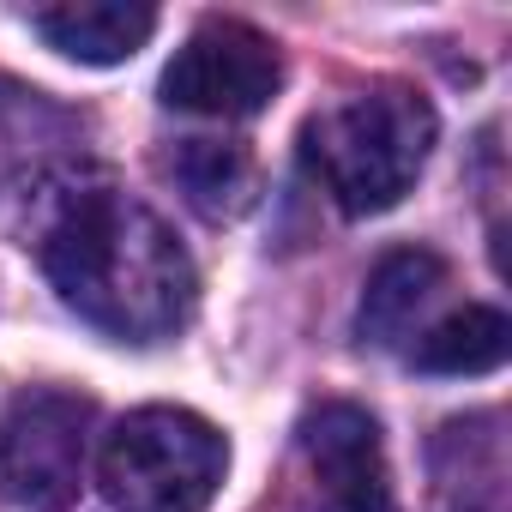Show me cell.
Segmentation results:
<instances>
[{
    "label": "cell",
    "instance_id": "cell-6",
    "mask_svg": "<svg viewBox=\"0 0 512 512\" xmlns=\"http://www.w3.org/2000/svg\"><path fill=\"white\" fill-rule=\"evenodd\" d=\"M320 512H398L392 506V476L380 452V428L356 404H320L296 428Z\"/></svg>",
    "mask_w": 512,
    "mask_h": 512
},
{
    "label": "cell",
    "instance_id": "cell-2",
    "mask_svg": "<svg viewBox=\"0 0 512 512\" xmlns=\"http://www.w3.org/2000/svg\"><path fill=\"white\" fill-rule=\"evenodd\" d=\"M434 133H440L434 103L416 85L386 79V85H368L350 103L314 115L302 127V157L338 211L374 217V211H392L416 187V175L434 151Z\"/></svg>",
    "mask_w": 512,
    "mask_h": 512
},
{
    "label": "cell",
    "instance_id": "cell-9",
    "mask_svg": "<svg viewBox=\"0 0 512 512\" xmlns=\"http://www.w3.org/2000/svg\"><path fill=\"white\" fill-rule=\"evenodd\" d=\"M151 31H157V13L139 7V0H67V7L37 13V37L85 67L133 61L151 43Z\"/></svg>",
    "mask_w": 512,
    "mask_h": 512
},
{
    "label": "cell",
    "instance_id": "cell-3",
    "mask_svg": "<svg viewBox=\"0 0 512 512\" xmlns=\"http://www.w3.org/2000/svg\"><path fill=\"white\" fill-rule=\"evenodd\" d=\"M223 464H229V446L205 416L151 404L115 422V434L103 440L97 476L115 512H205L223 482Z\"/></svg>",
    "mask_w": 512,
    "mask_h": 512
},
{
    "label": "cell",
    "instance_id": "cell-8",
    "mask_svg": "<svg viewBox=\"0 0 512 512\" xmlns=\"http://www.w3.org/2000/svg\"><path fill=\"white\" fill-rule=\"evenodd\" d=\"M434 500L440 512H506V446L500 416L446 422L434 440Z\"/></svg>",
    "mask_w": 512,
    "mask_h": 512
},
{
    "label": "cell",
    "instance_id": "cell-5",
    "mask_svg": "<svg viewBox=\"0 0 512 512\" xmlns=\"http://www.w3.org/2000/svg\"><path fill=\"white\" fill-rule=\"evenodd\" d=\"M284 85L278 43L241 19H205L163 73V103L181 115H260Z\"/></svg>",
    "mask_w": 512,
    "mask_h": 512
},
{
    "label": "cell",
    "instance_id": "cell-7",
    "mask_svg": "<svg viewBox=\"0 0 512 512\" xmlns=\"http://www.w3.org/2000/svg\"><path fill=\"white\" fill-rule=\"evenodd\" d=\"M446 278H452L446 260H440V253H428V247L386 253V260L368 272V290H362V314H356L362 338L380 344V350H398V344L422 338V320L440 302Z\"/></svg>",
    "mask_w": 512,
    "mask_h": 512
},
{
    "label": "cell",
    "instance_id": "cell-1",
    "mask_svg": "<svg viewBox=\"0 0 512 512\" xmlns=\"http://www.w3.org/2000/svg\"><path fill=\"white\" fill-rule=\"evenodd\" d=\"M37 260L67 308L127 344H157L193 314V260L175 229L115 181H67L37 217Z\"/></svg>",
    "mask_w": 512,
    "mask_h": 512
},
{
    "label": "cell",
    "instance_id": "cell-10",
    "mask_svg": "<svg viewBox=\"0 0 512 512\" xmlns=\"http://www.w3.org/2000/svg\"><path fill=\"white\" fill-rule=\"evenodd\" d=\"M512 350V326L500 308H458L410 344V362L422 374H494Z\"/></svg>",
    "mask_w": 512,
    "mask_h": 512
},
{
    "label": "cell",
    "instance_id": "cell-11",
    "mask_svg": "<svg viewBox=\"0 0 512 512\" xmlns=\"http://www.w3.org/2000/svg\"><path fill=\"white\" fill-rule=\"evenodd\" d=\"M169 175L205 217H235L253 205V157L229 139H187L169 157Z\"/></svg>",
    "mask_w": 512,
    "mask_h": 512
},
{
    "label": "cell",
    "instance_id": "cell-4",
    "mask_svg": "<svg viewBox=\"0 0 512 512\" xmlns=\"http://www.w3.org/2000/svg\"><path fill=\"white\" fill-rule=\"evenodd\" d=\"M91 434V398L31 386L0 410V500L25 512H61L79 494Z\"/></svg>",
    "mask_w": 512,
    "mask_h": 512
}]
</instances>
